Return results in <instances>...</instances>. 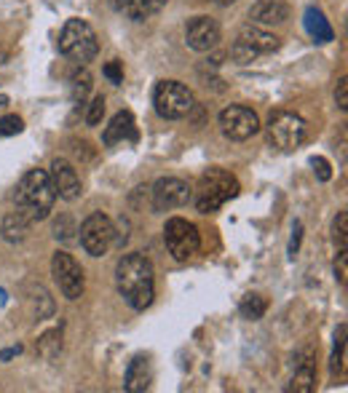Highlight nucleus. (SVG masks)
<instances>
[{
  "label": "nucleus",
  "instance_id": "nucleus-1",
  "mask_svg": "<svg viewBox=\"0 0 348 393\" xmlns=\"http://www.w3.org/2000/svg\"><path fill=\"white\" fill-rule=\"evenodd\" d=\"M116 289L131 311H148L155 297V273L145 254H124L116 265Z\"/></svg>",
  "mask_w": 348,
  "mask_h": 393
},
{
  "label": "nucleus",
  "instance_id": "nucleus-2",
  "mask_svg": "<svg viewBox=\"0 0 348 393\" xmlns=\"http://www.w3.org/2000/svg\"><path fill=\"white\" fill-rule=\"evenodd\" d=\"M17 212H22L30 222L46 220L56 203V190L46 169H30L22 174L17 185Z\"/></svg>",
  "mask_w": 348,
  "mask_h": 393
},
{
  "label": "nucleus",
  "instance_id": "nucleus-3",
  "mask_svg": "<svg viewBox=\"0 0 348 393\" xmlns=\"http://www.w3.org/2000/svg\"><path fill=\"white\" fill-rule=\"evenodd\" d=\"M239 179L225 169H209L201 174L196 185V209L201 214H212L220 206H225L230 198L239 196Z\"/></svg>",
  "mask_w": 348,
  "mask_h": 393
},
{
  "label": "nucleus",
  "instance_id": "nucleus-4",
  "mask_svg": "<svg viewBox=\"0 0 348 393\" xmlns=\"http://www.w3.org/2000/svg\"><path fill=\"white\" fill-rule=\"evenodd\" d=\"M59 51L78 65H89L100 54V41L94 27L83 19H67L59 35Z\"/></svg>",
  "mask_w": 348,
  "mask_h": 393
},
{
  "label": "nucleus",
  "instance_id": "nucleus-5",
  "mask_svg": "<svg viewBox=\"0 0 348 393\" xmlns=\"http://www.w3.org/2000/svg\"><path fill=\"white\" fill-rule=\"evenodd\" d=\"M153 107L161 118L166 121H180L185 115H191V110L196 107L193 91L180 83V80H161L153 89Z\"/></svg>",
  "mask_w": 348,
  "mask_h": 393
},
{
  "label": "nucleus",
  "instance_id": "nucleus-6",
  "mask_svg": "<svg viewBox=\"0 0 348 393\" xmlns=\"http://www.w3.org/2000/svg\"><path fill=\"white\" fill-rule=\"evenodd\" d=\"M164 244L169 249L177 262H185L191 260L201 246V236H199V227L193 222L182 220V217H172L166 220L164 225Z\"/></svg>",
  "mask_w": 348,
  "mask_h": 393
},
{
  "label": "nucleus",
  "instance_id": "nucleus-7",
  "mask_svg": "<svg viewBox=\"0 0 348 393\" xmlns=\"http://www.w3.org/2000/svg\"><path fill=\"white\" fill-rule=\"evenodd\" d=\"M78 233H80L83 251L91 254V257H105V254L110 251V246L116 244V225H113V220H110L107 214H102V212L89 214V217L83 220Z\"/></svg>",
  "mask_w": 348,
  "mask_h": 393
},
{
  "label": "nucleus",
  "instance_id": "nucleus-8",
  "mask_svg": "<svg viewBox=\"0 0 348 393\" xmlns=\"http://www.w3.org/2000/svg\"><path fill=\"white\" fill-rule=\"evenodd\" d=\"M268 142L284 153L298 150L305 142V121L290 110L274 113L268 121Z\"/></svg>",
  "mask_w": 348,
  "mask_h": 393
},
{
  "label": "nucleus",
  "instance_id": "nucleus-9",
  "mask_svg": "<svg viewBox=\"0 0 348 393\" xmlns=\"http://www.w3.org/2000/svg\"><path fill=\"white\" fill-rule=\"evenodd\" d=\"M217 121H220L223 137L230 139V142H247L249 137H254L260 131V118L247 104H230V107H225Z\"/></svg>",
  "mask_w": 348,
  "mask_h": 393
},
{
  "label": "nucleus",
  "instance_id": "nucleus-10",
  "mask_svg": "<svg viewBox=\"0 0 348 393\" xmlns=\"http://www.w3.org/2000/svg\"><path fill=\"white\" fill-rule=\"evenodd\" d=\"M51 273H54V281L59 284V292L67 297V300H78L86 289V281H83V268L75 262L73 254L67 251H56L51 257Z\"/></svg>",
  "mask_w": 348,
  "mask_h": 393
},
{
  "label": "nucleus",
  "instance_id": "nucleus-11",
  "mask_svg": "<svg viewBox=\"0 0 348 393\" xmlns=\"http://www.w3.org/2000/svg\"><path fill=\"white\" fill-rule=\"evenodd\" d=\"M150 196H153V209L155 212H169V209H180L185 206L191 198H193V190L185 179L180 177H161L153 188H150Z\"/></svg>",
  "mask_w": 348,
  "mask_h": 393
},
{
  "label": "nucleus",
  "instance_id": "nucleus-12",
  "mask_svg": "<svg viewBox=\"0 0 348 393\" xmlns=\"http://www.w3.org/2000/svg\"><path fill=\"white\" fill-rule=\"evenodd\" d=\"M185 43L188 49L206 54V51L217 49L220 43V25L212 16H193L185 25Z\"/></svg>",
  "mask_w": 348,
  "mask_h": 393
},
{
  "label": "nucleus",
  "instance_id": "nucleus-13",
  "mask_svg": "<svg viewBox=\"0 0 348 393\" xmlns=\"http://www.w3.org/2000/svg\"><path fill=\"white\" fill-rule=\"evenodd\" d=\"M49 177L54 182V190H56V198H65V201H75L80 198L83 188H80V177L75 172V166L67 161V158H54L51 161Z\"/></svg>",
  "mask_w": 348,
  "mask_h": 393
},
{
  "label": "nucleus",
  "instance_id": "nucleus-14",
  "mask_svg": "<svg viewBox=\"0 0 348 393\" xmlns=\"http://www.w3.org/2000/svg\"><path fill=\"white\" fill-rule=\"evenodd\" d=\"M249 19L252 25L268 27V25H281L290 19V5L284 0H257L249 8Z\"/></svg>",
  "mask_w": 348,
  "mask_h": 393
},
{
  "label": "nucleus",
  "instance_id": "nucleus-15",
  "mask_svg": "<svg viewBox=\"0 0 348 393\" xmlns=\"http://www.w3.org/2000/svg\"><path fill=\"white\" fill-rule=\"evenodd\" d=\"M236 41H241L244 46H249L257 56H263V54H274V51L281 49V41H279L276 35H271V32H265L263 27H257V25H244L241 30H239V38H236Z\"/></svg>",
  "mask_w": 348,
  "mask_h": 393
},
{
  "label": "nucleus",
  "instance_id": "nucleus-16",
  "mask_svg": "<svg viewBox=\"0 0 348 393\" xmlns=\"http://www.w3.org/2000/svg\"><path fill=\"white\" fill-rule=\"evenodd\" d=\"M126 139H129V142L137 139V126H134V115H131L129 110H121V113L113 115L110 126L105 128L102 142H105L107 148H113V145H121Z\"/></svg>",
  "mask_w": 348,
  "mask_h": 393
},
{
  "label": "nucleus",
  "instance_id": "nucleus-17",
  "mask_svg": "<svg viewBox=\"0 0 348 393\" xmlns=\"http://www.w3.org/2000/svg\"><path fill=\"white\" fill-rule=\"evenodd\" d=\"M153 383V364H150L148 356H134L126 367V383L124 388L129 393H145Z\"/></svg>",
  "mask_w": 348,
  "mask_h": 393
},
{
  "label": "nucleus",
  "instance_id": "nucleus-18",
  "mask_svg": "<svg viewBox=\"0 0 348 393\" xmlns=\"http://www.w3.org/2000/svg\"><path fill=\"white\" fill-rule=\"evenodd\" d=\"M303 25L308 30V35L316 41V43H329V41H335V30L329 27L327 22V16H324L319 8H305V14H303Z\"/></svg>",
  "mask_w": 348,
  "mask_h": 393
},
{
  "label": "nucleus",
  "instance_id": "nucleus-19",
  "mask_svg": "<svg viewBox=\"0 0 348 393\" xmlns=\"http://www.w3.org/2000/svg\"><path fill=\"white\" fill-rule=\"evenodd\" d=\"M27 227H30V220H27L22 212H11L3 217V225H0V233L8 244H19L27 238Z\"/></svg>",
  "mask_w": 348,
  "mask_h": 393
},
{
  "label": "nucleus",
  "instance_id": "nucleus-20",
  "mask_svg": "<svg viewBox=\"0 0 348 393\" xmlns=\"http://www.w3.org/2000/svg\"><path fill=\"white\" fill-rule=\"evenodd\" d=\"M314 388H316V367H314V361H303V364H298L295 374H292L290 391L292 393H311Z\"/></svg>",
  "mask_w": 348,
  "mask_h": 393
},
{
  "label": "nucleus",
  "instance_id": "nucleus-21",
  "mask_svg": "<svg viewBox=\"0 0 348 393\" xmlns=\"http://www.w3.org/2000/svg\"><path fill=\"white\" fill-rule=\"evenodd\" d=\"M166 3H169V0H131V5L126 8L124 14L131 19V22H145L148 16L158 14V11H164V8H166Z\"/></svg>",
  "mask_w": 348,
  "mask_h": 393
},
{
  "label": "nucleus",
  "instance_id": "nucleus-22",
  "mask_svg": "<svg viewBox=\"0 0 348 393\" xmlns=\"http://www.w3.org/2000/svg\"><path fill=\"white\" fill-rule=\"evenodd\" d=\"M30 302H32V311H35V319L43 321L54 313V300L49 297V292L41 287V284H32L30 287Z\"/></svg>",
  "mask_w": 348,
  "mask_h": 393
},
{
  "label": "nucleus",
  "instance_id": "nucleus-23",
  "mask_svg": "<svg viewBox=\"0 0 348 393\" xmlns=\"http://www.w3.org/2000/svg\"><path fill=\"white\" fill-rule=\"evenodd\" d=\"M268 311V302L263 295H244L239 302V313L249 321H260Z\"/></svg>",
  "mask_w": 348,
  "mask_h": 393
},
{
  "label": "nucleus",
  "instance_id": "nucleus-24",
  "mask_svg": "<svg viewBox=\"0 0 348 393\" xmlns=\"http://www.w3.org/2000/svg\"><path fill=\"white\" fill-rule=\"evenodd\" d=\"M59 350H62V332H59V329H51V332H46V335L38 340V353H41L43 359H56Z\"/></svg>",
  "mask_w": 348,
  "mask_h": 393
},
{
  "label": "nucleus",
  "instance_id": "nucleus-25",
  "mask_svg": "<svg viewBox=\"0 0 348 393\" xmlns=\"http://www.w3.org/2000/svg\"><path fill=\"white\" fill-rule=\"evenodd\" d=\"M91 86H94V78L89 70H78L73 75V102H86V97L91 94Z\"/></svg>",
  "mask_w": 348,
  "mask_h": 393
},
{
  "label": "nucleus",
  "instance_id": "nucleus-26",
  "mask_svg": "<svg viewBox=\"0 0 348 393\" xmlns=\"http://www.w3.org/2000/svg\"><path fill=\"white\" fill-rule=\"evenodd\" d=\"M343 361H346V324L340 326L338 332V345H335V353H332V374H340L343 372Z\"/></svg>",
  "mask_w": 348,
  "mask_h": 393
},
{
  "label": "nucleus",
  "instance_id": "nucleus-27",
  "mask_svg": "<svg viewBox=\"0 0 348 393\" xmlns=\"http://www.w3.org/2000/svg\"><path fill=\"white\" fill-rule=\"evenodd\" d=\"M230 56H233V62H236V65H249V62H254V59H257V54L249 49V46H244L241 41H233V46H230Z\"/></svg>",
  "mask_w": 348,
  "mask_h": 393
},
{
  "label": "nucleus",
  "instance_id": "nucleus-28",
  "mask_svg": "<svg viewBox=\"0 0 348 393\" xmlns=\"http://www.w3.org/2000/svg\"><path fill=\"white\" fill-rule=\"evenodd\" d=\"M102 115H105V97H94L86 110V126H100Z\"/></svg>",
  "mask_w": 348,
  "mask_h": 393
},
{
  "label": "nucleus",
  "instance_id": "nucleus-29",
  "mask_svg": "<svg viewBox=\"0 0 348 393\" xmlns=\"http://www.w3.org/2000/svg\"><path fill=\"white\" fill-rule=\"evenodd\" d=\"M25 121L19 115H6L0 118V137H14V134H22Z\"/></svg>",
  "mask_w": 348,
  "mask_h": 393
},
{
  "label": "nucleus",
  "instance_id": "nucleus-30",
  "mask_svg": "<svg viewBox=\"0 0 348 393\" xmlns=\"http://www.w3.org/2000/svg\"><path fill=\"white\" fill-rule=\"evenodd\" d=\"M335 241L340 249H346V238H348V214L346 212H338V217H335Z\"/></svg>",
  "mask_w": 348,
  "mask_h": 393
},
{
  "label": "nucleus",
  "instance_id": "nucleus-31",
  "mask_svg": "<svg viewBox=\"0 0 348 393\" xmlns=\"http://www.w3.org/2000/svg\"><path fill=\"white\" fill-rule=\"evenodd\" d=\"M311 166H314V172H316V179H319V182H329V179H332V166H329V161H327V158H322V155L311 158Z\"/></svg>",
  "mask_w": 348,
  "mask_h": 393
},
{
  "label": "nucleus",
  "instance_id": "nucleus-32",
  "mask_svg": "<svg viewBox=\"0 0 348 393\" xmlns=\"http://www.w3.org/2000/svg\"><path fill=\"white\" fill-rule=\"evenodd\" d=\"M102 73H105V78L110 80V83H124V65L118 62V59H113V62H107L105 67H102Z\"/></svg>",
  "mask_w": 348,
  "mask_h": 393
},
{
  "label": "nucleus",
  "instance_id": "nucleus-33",
  "mask_svg": "<svg viewBox=\"0 0 348 393\" xmlns=\"http://www.w3.org/2000/svg\"><path fill=\"white\" fill-rule=\"evenodd\" d=\"M346 276H348V254H346V249H340V251H338V260H335V278H338L340 284H346Z\"/></svg>",
  "mask_w": 348,
  "mask_h": 393
},
{
  "label": "nucleus",
  "instance_id": "nucleus-34",
  "mask_svg": "<svg viewBox=\"0 0 348 393\" xmlns=\"http://www.w3.org/2000/svg\"><path fill=\"white\" fill-rule=\"evenodd\" d=\"M300 241H303V222L295 220V225H292V238H290V257L295 260V254L300 251Z\"/></svg>",
  "mask_w": 348,
  "mask_h": 393
},
{
  "label": "nucleus",
  "instance_id": "nucleus-35",
  "mask_svg": "<svg viewBox=\"0 0 348 393\" xmlns=\"http://www.w3.org/2000/svg\"><path fill=\"white\" fill-rule=\"evenodd\" d=\"M54 236H56L59 241H70V238H73V227H70V220H67V217H62V222L56 220V225H54Z\"/></svg>",
  "mask_w": 348,
  "mask_h": 393
},
{
  "label": "nucleus",
  "instance_id": "nucleus-36",
  "mask_svg": "<svg viewBox=\"0 0 348 393\" xmlns=\"http://www.w3.org/2000/svg\"><path fill=\"white\" fill-rule=\"evenodd\" d=\"M335 99H338V107H340V110H348V80L346 78H340V80H338Z\"/></svg>",
  "mask_w": 348,
  "mask_h": 393
},
{
  "label": "nucleus",
  "instance_id": "nucleus-37",
  "mask_svg": "<svg viewBox=\"0 0 348 393\" xmlns=\"http://www.w3.org/2000/svg\"><path fill=\"white\" fill-rule=\"evenodd\" d=\"M107 3H110V8H113V11H121V14L131 5V0H107Z\"/></svg>",
  "mask_w": 348,
  "mask_h": 393
},
{
  "label": "nucleus",
  "instance_id": "nucleus-38",
  "mask_svg": "<svg viewBox=\"0 0 348 393\" xmlns=\"http://www.w3.org/2000/svg\"><path fill=\"white\" fill-rule=\"evenodd\" d=\"M19 350H22V345H17V348H8V350H3V353H0V359H3V361H8V359H11V356H17Z\"/></svg>",
  "mask_w": 348,
  "mask_h": 393
},
{
  "label": "nucleus",
  "instance_id": "nucleus-39",
  "mask_svg": "<svg viewBox=\"0 0 348 393\" xmlns=\"http://www.w3.org/2000/svg\"><path fill=\"white\" fill-rule=\"evenodd\" d=\"M212 3H217V5H233V3H239V0H212Z\"/></svg>",
  "mask_w": 348,
  "mask_h": 393
}]
</instances>
